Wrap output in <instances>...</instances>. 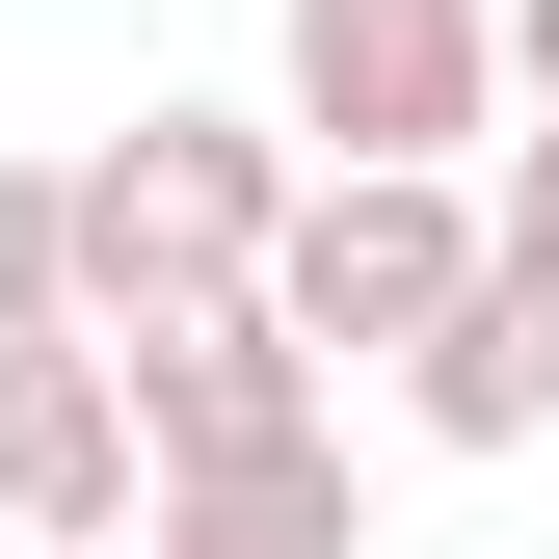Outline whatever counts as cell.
<instances>
[{
	"mask_svg": "<svg viewBox=\"0 0 559 559\" xmlns=\"http://www.w3.org/2000/svg\"><path fill=\"white\" fill-rule=\"evenodd\" d=\"M479 81H507V0H294V133L320 187H453Z\"/></svg>",
	"mask_w": 559,
	"mask_h": 559,
	"instance_id": "obj_2",
	"label": "cell"
},
{
	"mask_svg": "<svg viewBox=\"0 0 559 559\" xmlns=\"http://www.w3.org/2000/svg\"><path fill=\"white\" fill-rule=\"evenodd\" d=\"M53 187H81V346L214 320V294H266V240H294V160H266L240 107H133L107 160H53Z\"/></svg>",
	"mask_w": 559,
	"mask_h": 559,
	"instance_id": "obj_1",
	"label": "cell"
},
{
	"mask_svg": "<svg viewBox=\"0 0 559 559\" xmlns=\"http://www.w3.org/2000/svg\"><path fill=\"white\" fill-rule=\"evenodd\" d=\"M400 427H427V453H533V427H559V320L507 294V266H479V294H453V346L400 373Z\"/></svg>",
	"mask_w": 559,
	"mask_h": 559,
	"instance_id": "obj_6",
	"label": "cell"
},
{
	"mask_svg": "<svg viewBox=\"0 0 559 559\" xmlns=\"http://www.w3.org/2000/svg\"><path fill=\"white\" fill-rule=\"evenodd\" d=\"M133 559H373V533H346V453H294V479H160Z\"/></svg>",
	"mask_w": 559,
	"mask_h": 559,
	"instance_id": "obj_7",
	"label": "cell"
},
{
	"mask_svg": "<svg viewBox=\"0 0 559 559\" xmlns=\"http://www.w3.org/2000/svg\"><path fill=\"white\" fill-rule=\"evenodd\" d=\"M160 479H133V400H107V346H0V533L27 559H107Z\"/></svg>",
	"mask_w": 559,
	"mask_h": 559,
	"instance_id": "obj_5",
	"label": "cell"
},
{
	"mask_svg": "<svg viewBox=\"0 0 559 559\" xmlns=\"http://www.w3.org/2000/svg\"><path fill=\"white\" fill-rule=\"evenodd\" d=\"M453 294H479V214H453V187H294V240H266V320H294V346H400V373H427Z\"/></svg>",
	"mask_w": 559,
	"mask_h": 559,
	"instance_id": "obj_4",
	"label": "cell"
},
{
	"mask_svg": "<svg viewBox=\"0 0 559 559\" xmlns=\"http://www.w3.org/2000/svg\"><path fill=\"white\" fill-rule=\"evenodd\" d=\"M507 81H533V107H559V0H507Z\"/></svg>",
	"mask_w": 559,
	"mask_h": 559,
	"instance_id": "obj_10",
	"label": "cell"
},
{
	"mask_svg": "<svg viewBox=\"0 0 559 559\" xmlns=\"http://www.w3.org/2000/svg\"><path fill=\"white\" fill-rule=\"evenodd\" d=\"M479 266H507V294L559 320V133H507V214H479Z\"/></svg>",
	"mask_w": 559,
	"mask_h": 559,
	"instance_id": "obj_9",
	"label": "cell"
},
{
	"mask_svg": "<svg viewBox=\"0 0 559 559\" xmlns=\"http://www.w3.org/2000/svg\"><path fill=\"white\" fill-rule=\"evenodd\" d=\"M107 400H133V479H294V453H320V346L266 320V294L133 320V346H107Z\"/></svg>",
	"mask_w": 559,
	"mask_h": 559,
	"instance_id": "obj_3",
	"label": "cell"
},
{
	"mask_svg": "<svg viewBox=\"0 0 559 559\" xmlns=\"http://www.w3.org/2000/svg\"><path fill=\"white\" fill-rule=\"evenodd\" d=\"M0 346H81V187L0 160Z\"/></svg>",
	"mask_w": 559,
	"mask_h": 559,
	"instance_id": "obj_8",
	"label": "cell"
}]
</instances>
